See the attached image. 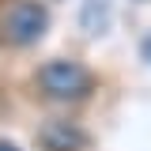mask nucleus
I'll use <instances>...</instances> for the list:
<instances>
[{
	"instance_id": "nucleus-3",
	"label": "nucleus",
	"mask_w": 151,
	"mask_h": 151,
	"mask_svg": "<svg viewBox=\"0 0 151 151\" xmlns=\"http://www.w3.org/2000/svg\"><path fill=\"white\" fill-rule=\"evenodd\" d=\"M83 147H87V132L72 121L53 117L38 129V151H83Z\"/></svg>"
},
{
	"instance_id": "nucleus-1",
	"label": "nucleus",
	"mask_w": 151,
	"mask_h": 151,
	"mask_svg": "<svg viewBox=\"0 0 151 151\" xmlns=\"http://www.w3.org/2000/svg\"><path fill=\"white\" fill-rule=\"evenodd\" d=\"M34 83L42 94L57 102H79L94 91V72L79 60H45L34 72Z\"/></svg>"
},
{
	"instance_id": "nucleus-2",
	"label": "nucleus",
	"mask_w": 151,
	"mask_h": 151,
	"mask_svg": "<svg viewBox=\"0 0 151 151\" xmlns=\"http://www.w3.org/2000/svg\"><path fill=\"white\" fill-rule=\"evenodd\" d=\"M49 30V8L42 0H12L4 12V38L8 45H34Z\"/></svg>"
},
{
	"instance_id": "nucleus-6",
	"label": "nucleus",
	"mask_w": 151,
	"mask_h": 151,
	"mask_svg": "<svg viewBox=\"0 0 151 151\" xmlns=\"http://www.w3.org/2000/svg\"><path fill=\"white\" fill-rule=\"evenodd\" d=\"M0 151H19V147L12 144V140H0Z\"/></svg>"
},
{
	"instance_id": "nucleus-4",
	"label": "nucleus",
	"mask_w": 151,
	"mask_h": 151,
	"mask_svg": "<svg viewBox=\"0 0 151 151\" xmlns=\"http://www.w3.org/2000/svg\"><path fill=\"white\" fill-rule=\"evenodd\" d=\"M110 23H113L110 0H83V8H79V30L87 38H102L110 30Z\"/></svg>"
},
{
	"instance_id": "nucleus-5",
	"label": "nucleus",
	"mask_w": 151,
	"mask_h": 151,
	"mask_svg": "<svg viewBox=\"0 0 151 151\" xmlns=\"http://www.w3.org/2000/svg\"><path fill=\"white\" fill-rule=\"evenodd\" d=\"M140 57L151 64V34H144V38H140Z\"/></svg>"
}]
</instances>
